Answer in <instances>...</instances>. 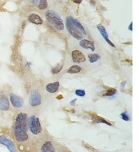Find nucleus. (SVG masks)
Instances as JSON below:
<instances>
[{
    "mask_svg": "<svg viewBox=\"0 0 139 152\" xmlns=\"http://www.w3.org/2000/svg\"><path fill=\"white\" fill-rule=\"evenodd\" d=\"M14 135L17 141L25 142L29 138L27 133V114L18 113L15 121Z\"/></svg>",
    "mask_w": 139,
    "mask_h": 152,
    "instance_id": "nucleus-1",
    "label": "nucleus"
},
{
    "mask_svg": "<svg viewBox=\"0 0 139 152\" xmlns=\"http://www.w3.org/2000/svg\"><path fill=\"white\" fill-rule=\"evenodd\" d=\"M66 28L68 33L76 40H82L86 36V31L82 24L72 16L66 19Z\"/></svg>",
    "mask_w": 139,
    "mask_h": 152,
    "instance_id": "nucleus-2",
    "label": "nucleus"
},
{
    "mask_svg": "<svg viewBox=\"0 0 139 152\" xmlns=\"http://www.w3.org/2000/svg\"><path fill=\"white\" fill-rule=\"evenodd\" d=\"M45 18L50 24H51L58 31L64 30V23L60 15L55 11L48 9L45 12Z\"/></svg>",
    "mask_w": 139,
    "mask_h": 152,
    "instance_id": "nucleus-3",
    "label": "nucleus"
},
{
    "mask_svg": "<svg viewBox=\"0 0 139 152\" xmlns=\"http://www.w3.org/2000/svg\"><path fill=\"white\" fill-rule=\"evenodd\" d=\"M29 127L31 133L33 135H39L42 132V126L40 119L36 116L32 115L29 117Z\"/></svg>",
    "mask_w": 139,
    "mask_h": 152,
    "instance_id": "nucleus-4",
    "label": "nucleus"
},
{
    "mask_svg": "<svg viewBox=\"0 0 139 152\" xmlns=\"http://www.w3.org/2000/svg\"><path fill=\"white\" fill-rule=\"evenodd\" d=\"M42 101V97L41 94L37 91H32L29 97V104L32 107H37L40 105Z\"/></svg>",
    "mask_w": 139,
    "mask_h": 152,
    "instance_id": "nucleus-5",
    "label": "nucleus"
},
{
    "mask_svg": "<svg viewBox=\"0 0 139 152\" xmlns=\"http://www.w3.org/2000/svg\"><path fill=\"white\" fill-rule=\"evenodd\" d=\"M0 144L7 147L10 152H16L15 144L10 139L6 138L4 135H0Z\"/></svg>",
    "mask_w": 139,
    "mask_h": 152,
    "instance_id": "nucleus-6",
    "label": "nucleus"
},
{
    "mask_svg": "<svg viewBox=\"0 0 139 152\" xmlns=\"http://www.w3.org/2000/svg\"><path fill=\"white\" fill-rule=\"evenodd\" d=\"M71 58L74 63H82L86 61V58L84 54L81 51L75 49L71 52Z\"/></svg>",
    "mask_w": 139,
    "mask_h": 152,
    "instance_id": "nucleus-7",
    "label": "nucleus"
},
{
    "mask_svg": "<svg viewBox=\"0 0 139 152\" xmlns=\"http://www.w3.org/2000/svg\"><path fill=\"white\" fill-rule=\"evenodd\" d=\"M10 102L12 105L15 108H21L24 105V99L20 96L15 95L14 94H10Z\"/></svg>",
    "mask_w": 139,
    "mask_h": 152,
    "instance_id": "nucleus-8",
    "label": "nucleus"
},
{
    "mask_svg": "<svg viewBox=\"0 0 139 152\" xmlns=\"http://www.w3.org/2000/svg\"><path fill=\"white\" fill-rule=\"evenodd\" d=\"M79 46L82 48L85 49L87 50H90L92 52H94L96 48H95V44L92 41H90L88 39H82L79 41Z\"/></svg>",
    "mask_w": 139,
    "mask_h": 152,
    "instance_id": "nucleus-9",
    "label": "nucleus"
},
{
    "mask_svg": "<svg viewBox=\"0 0 139 152\" xmlns=\"http://www.w3.org/2000/svg\"><path fill=\"white\" fill-rule=\"evenodd\" d=\"M97 28H98V30H99V31L100 32V33H101V35L102 36L103 38L104 39V40H105L107 42V43L109 44V45L112 46V47H115V45H114V44H113L112 42L110 40H109V36H108L107 31H106L105 27H104V26L102 25H97Z\"/></svg>",
    "mask_w": 139,
    "mask_h": 152,
    "instance_id": "nucleus-10",
    "label": "nucleus"
},
{
    "mask_svg": "<svg viewBox=\"0 0 139 152\" xmlns=\"http://www.w3.org/2000/svg\"><path fill=\"white\" fill-rule=\"evenodd\" d=\"M28 20L30 23L34 24V25H42L43 23V20H42V17L39 15L38 14H36V13H32L30 14L28 17Z\"/></svg>",
    "mask_w": 139,
    "mask_h": 152,
    "instance_id": "nucleus-11",
    "label": "nucleus"
},
{
    "mask_svg": "<svg viewBox=\"0 0 139 152\" xmlns=\"http://www.w3.org/2000/svg\"><path fill=\"white\" fill-rule=\"evenodd\" d=\"M10 109V102L7 96L0 95V109L1 111H7Z\"/></svg>",
    "mask_w": 139,
    "mask_h": 152,
    "instance_id": "nucleus-12",
    "label": "nucleus"
},
{
    "mask_svg": "<svg viewBox=\"0 0 139 152\" xmlns=\"http://www.w3.org/2000/svg\"><path fill=\"white\" fill-rule=\"evenodd\" d=\"M60 87V83L58 81L54 83H48L46 87H45V89L48 93H50V94H54L56 91H58V89Z\"/></svg>",
    "mask_w": 139,
    "mask_h": 152,
    "instance_id": "nucleus-13",
    "label": "nucleus"
},
{
    "mask_svg": "<svg viewBox=\"0 0 139 152\" xmlns=\"http://www.w3.org/2000/svg\"><path fill=\"white\" fill-rule=\"evenodd\" d=\"M41 152H56L53 143L50 141H47L42 145L41 148Z\"/></svg>",
    "mask_w": 139,
    "mask_h": 152,
    "instance_id": "nucleus-14",
    "label": "nucleus"
},
{
    "mask_svg": "<svg viewBox=\"0 0 139 152\" xmlns=\"http://www.w3.org/2000/svg\"><path fill=\"white\" fill-rule=\"evenodd\" d=\"M93 122L94 124L104 123V124H106V125H109V126H112V123H110L109 122H108V121L104 120V119L102 118V117H98V116L93 117Z\"/></svg>",
    "mask_w": 139,
    "mask_h": 152,
    "instance_id": "nucleus-15",
    "label": "nucleus"
},
{
    "mask_svg": "<svg viewBox=\"0 0 139 152\" xmlns=\"http://www.w3.org/2000/svg\"><path fill=\"white\" fill-rule=\"evenodd\" d=\"M82 71V68H80L78 65H73L71 68H68L67 70V73L69 74H77Z\"/></svg>",
    "mask_w": 139,
    "mask_h": 152,
    "instance_id": "nucleus-16",
    "label": "nucleus"
},
{
    "mask_svg": "<svg viewBox=\"0 0 139 152\" xmlns=\"http://www.w3.org/2000/svg\"><path fill=\"white\" fill-rule=\"evenodd\" d=\"M88 58H89L90 63H94L96 62H97L99 60H100L101 57L98 54H89L88 55Z\"/></svg>",
    "mask_w": 139,
    "mask_h": 152,
    "instance_id": "nucleus-17",
    "label": "nucleus"
},
{
    "mask_svg": "<svg viewBox=\"0 0 139 152\" xmlns=\"http://www.w3.org/2000/svg\"><path fill=\"white\" fill-rule=\"evenodd\" d=\"M117 93V89H114V88H110V89L106 90L105 94H104V96H114Z\"/></svg>",
    "mask_w": 139,
    "mask_h": 152,
    "instance_id": "nucleus-18",
    "label": "nucleus"
},
{
    "mask_svg": "<svg viewBox=\"0 0 139 152\" xmlns=\"http://www.w3.org/2000/svg\"><path fill=\"white\" fill-rule=\"evenodd\" d=\"M62 68H63V65H61V64L56 65L55 68H53V69H52V73L55 75L58 74V73H59L61 71Z\"/></svg>",
    "mask_w": 139,
    "mask_h": 152,
    "instance_id": "nucleus-19",
    "label": "nucleus"
},
{
    "mask_svg": "<svg viewBox=\"0 0 139 152\" xmlns=\"http://www.w3.org/2000/svg\"><path fill=\"white\" fill-rule=\"evenodd\" d=\"M39 8L40 9H45L47 7V0H40L38 3Z\"/></svg>",
    "mask_w": 139,
    "mask_h": 152,
    "instance_id": "nucleus-20",
    "label": "nucleus"
},
{
    "mask_svg": "<svg viewBox=\"0 0 139 152\" xmlns=\"http://www.w3.org/2000/svg\"><path fill=\"white\" fill-rule=\"evenodd\" d=\"M120 117L122 120H125V121L130 120V116L128 115V114H127V112H122V113H121Z\"/></svg>",
    "mask_w": 139,
    "mask_h": 152,
    "instance_id": "nucleus-21",
    "label": "nucleus"
},
{
    "mask_svg": "<svg viewBox=\"0 0 139 152\" xmlns=\"http://www.w3.org/2000/svg\"><path fill=\"white\" fill-rule=\"evenodd\" d=\"M75 94H76V96H80V97H83V96H85V90L77 89L75 91Z\"/></svg>",
    "mask_w": 139,
    "mask_h": 152,
    "instance_id": "nucleus-22",
    "label": "nucleus"
},
{
    "mask_svg": "<svg viewBox=\"0 0 139 152\" xmlns=\"http://www.w3.org/2000/svg\"><path fill=\"white\" fill-rule=\"evenodd\" d=\"M40 1V0H29V2L32 4V5H37Z\"/></svg>",
    "mask_w": 139,
    "mask_h": 152,
    "instance_id": "nucleus-23",
    "label": "nucleus"
},
{
    "mask_svg": "<svg viewBox=\"0 0 139 152\" xmlns=\"http://www.w3.org/2000/svg\"><path fill=\"white\" fill-rule=\"evenodd\" d=\"M82 1L83 0H73L74 2L76 3V4H80V3H82Z\"/></svg>",
    "mask_w": 139,
    "mask_h": 152,
    "instance_id": "nucleus-24",
    "label": "nucleus"
},
{
    "mask_svg": "<svg viewBox=\"0 0 139 152\" xmlns=\"http://www.w3.org/2000/svg\"><path fill=\"white\" fill-rule=\"evenodd\" d=\"M128 28L130 29V31H132V23H130V25H129V27H128Z\"/></svg>",
    "mask_w": 139,
    "mask_h": 152,
    "instance_id": "nucleus-25",
    "label": "nucleus"
},
{
    "mask_svg": "<svg viewBox=\"0 0 139 152\" xmlns=\"http://www.w3.org/2000/svg\"><path fill=\"white\" fill-rule=\"evenodd\" d=\"M76 101V99H74V100L72 101H71V102H70V104H74V103H75V101Z\"/></svg>",
    "mask_w": 139,
    "mask_h": 152,
    "instance_id": "nucleus-26",
    "label": "nucleus"
}]
</instances>
